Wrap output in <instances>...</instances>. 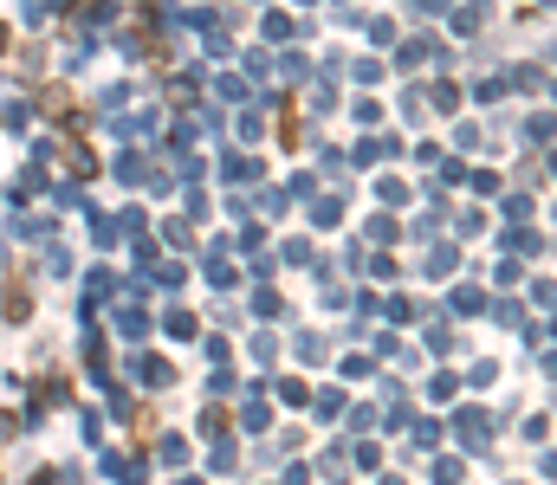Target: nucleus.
Here are the masks:
<instances>
[]
</instances>
